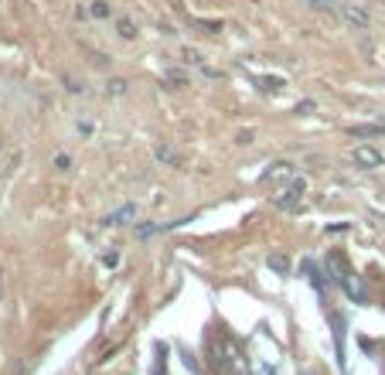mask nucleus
Listing matches in <instances>:
<instances>
[{
	"label": "nucleus",
	"mask_w": 385,
	"mask_h": 375,
	"mask_svg": "<svg viewBox=\"0 0 385 375\" xmlns=\"http://www.w3.org/2000/svg\"><path fill=\"white\" fill-rule=\"evenodd\" d=\"M127 218H133V208H123V212H116V215H109L106 218V225H123Z\"/></svg>",
	"instance_id": "nucleus-5"
},
{
	"label": "nucleus",
	"mask_w": 385,
	"mask_h": 375,
	"mask_svg": "<svg viewBox=\"0 0 385 375\" xmlns=\"http://www.w3.org/2000/svg\"><path fill=\"white\" fill-rule=\"evenodd\" d=\"M304 191H307L304 178H300V181H293L290 188H283L280 194H276V208H283V212H297V208H300V201H304Z\"/></svg>",
	"instance_id": "nucleus-1"
},
{
	"label": "nucleus",
	"mask_w": 385,
	"mask_h": 375,
	"mask_svg": "<svg viewBox=\"0 0 385 375\" xmlns=\"http://www.w3.org/2000/svg\"><path fill=\"white\" fill-rule=\"evenodd\" d=\"M157 157H160V161H171V164H178V154H174L171 147H157Z\"/></svg>",
	"instance_id": "nucleus-7"
},
{
	"label": "nucleus",
	"mask_w": 385,
	"mask_h": 375,
	"mask_svg": "<svg viewBox=\"0 0 385 375\" xmlns=\"http://www.w3.org/2000/svg\"><path fill=\"white\" fill-rule=\"evenodd\" d=\"M266 263H270V269H276V273H286V269H290V263H286V256H270Z\"/></svg>",
	"instance_id": "nucleus-6"
},
{
	"label": "nucleus",
	"mask_w": 385,
	"mask_h": 375,
	"mask_svg": "<svg viewBox=\"0 0 385 375\" xmlns=\"http://www.w3.org/2000/svg\"><path fill=\"white\" fill-rule=\"evenodd\" d=\"M120 34H123V38H133L136 31H133V24H130V21H120Z\"/></svg>",
	"instance_id": "nucleus-8"
},
{
	"label": "nucleus",
	"mask_w": 385,
	"mask_h": 375,
	"mask_svg": "<svg viewBox=\"0 0 385 375\" xmlns=\"http://www.w3.org/2000/svg\"><path fill=\"white\" fill-rule=\"evenodd\" d=\"M385 134V127H351V136L355 140H365V136H379Z\"/></svg>",
	"instance_id": "nucleus-4"
},
{
	"label": "nucleus",
	"mask_w": 385,
	"mask_h": 375,
	"mask_svg": "<svg viewBox=\"0 0 385 375\" xmlns=\"http://www.w3.org/2000/svg\"><path fill=\"white\" fill-rule=\"evenodd\" d=\"M293 174V164H286V161H276L266 174H262V185H280V181H286Z\"/></svg>",
	"instance_id": "nucleus-2"
},
{
	"label": "nucleus",
	"mask_w": 385,
	"mask_h": 375,
	"mask_svg": "<svg viewBox=\"0 0 385 375\" xmlns=\"http://www.w3.org/2000/svg\"><path fill=\"white\" fill-rule=\"evenodd\" d=\"M382 154H379V150H372V147H365V143H361V147H355V164H358V167H382Z\"/></svg>",
	"instance_id": "nucleus-3"
},
{
	"label": "nucleus",
	"mask_w": 385,
	"mask_h": 375,
	"mask_svg": "<svg viewBox=\"0 0 385 375\" xmlns=\"http://www.w3.org/2000/svg\"><path fill=\"white\" fill-rule=\"evenodd\" d=\"M92 14H96V17H106V14H109V7H106L103 0H96V7H92Z\"/></svg>",
	"instance_id": "nucleus-9"
}]
</instances>
